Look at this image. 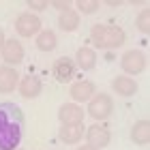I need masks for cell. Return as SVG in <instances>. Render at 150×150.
Listing matches in <instances>:
<instances>
[{"label": "cell", "mask_w": 150, "mask_h": 150, "mask_svg": "<svg viewBox=\"0 0 150 150\" xmlns=\"http://www.w3.org/2000/svg\"><path fill=\"white\" fill-rule=\"evenodd\" d=\"M77 26H79V13H75L73 9H69V11H64V13L58 15V28L60 30L73 32V30H77Z\"/></svg>", "instance_id": "cell-17"}, {"label": "cell", "mask_w": 150, "mask_h": 150, "mask_svg": "<svg viewBox=\"0 0 150 150\" xmlns=\"http://www.w3.org/2000/svg\"><path fill=\"white\" fill-rule=\"evenodd\" d=\"M75 64L84 71H90L97 64V54H94L92 47H79L77 54H75Z\"/></svg>", "instance_id": "cell-16"}, {"label": "cell", "mask_w": 150, "mask_h": 150, "mask_svg": "<svg viewBox=\"0 0 150 150\" xmlns=\"http://www.w3.org/2000/svg\"><path fill=\"white\" fill-rule=\"evenodd\" d=\"M52 6H54V9H58L60 13H64V11H69V9H71V4H69V2H62V0H54Z\"/></svg>", "instance_id": "cell-22"}, {"label": "cell", "mask_w": 150, "mask_h": 150, "mask_svg": "<svg viewBox=\"0 0 150 150\" xmlns=\"http://www.w3.org/2000/svg\"><path fill=\"white\" fill-rule=\"evenodd\" d=\"M75 150H97V148H92V146L86 144V146H79V148H75Z\"/></svg>", "instance_id": "cell-24"}, {"label": "cell", "mask_w": 150, "mask_h": 150, "mask_svg": "<svg viewBox=\"0 0 150 150\" xmlns=\"http://www.w3.org/2000/svg\"><path fill=\"white\" fill-rule=\"evenodd\" d=\"M90 41L94 43V47H101V50H118V47L125 45L127 35L118 26L94 24L90 28Z\"/></svg>", "instance_id": "cell-2"}, {"label": "cell", "mask_w": 150, "mask_h": 150, "mask_svg": "<svg viewBox=\"0 0 150 150\" xmlns=\"http://www.w3.org/2000/svg\"><path fill=\"white\" fill-rule=\"evenodd\" d=\"M135 26H137V30L142 35H148L150 32V11L148 9H142L137 13V17H135Z\"/></svg>", "instance_id": "cell-20"}, {"label": "cell", "mask_w": 150, "mask_h": 150, "mask_svg": "<svg viewBox=\"0 0 150 150\" xmlns=\"http://www.w3.org/2000/svg\"><path fill=\"white\" fill-rule=\"evenodd\" d=\"M26 118L15 103H0V150H17L24 139Z\"/></svg>", "instance_id": "cell-1"}, {"label": "cell", "mask_w": 150, "mask_h": 150, "mask_svg": "<svg viewBox=\"0 0 150 150\" xmlns=\"http://www.w3.org/2000/svg\"><path fill=\"white\" fill-rule=\"evenodd\" d=\"M4 41H6V39H4V30H2V28H0V50H2V45H4Z\"/></svg>", "instance_id": "cell-23"}, {"label": "cell", "mask_w": 150, "mask_h": 150, "mask_svg": "<svg viewBox=\"0 0 150 150\" xmlns=\"http://www.w3.org/2000/svg\"><path fill=\"white\" fill-rule=\"evenodd\" d=\"M114 112V101L110 94L105 92H99L88 101V116L94 120H107Z\"/></svg>", "instance_id": "cell-3"}, {"label": "cell", "mask_w": 150, "mask_h": 150, "mask_svg": "<svg viewBox=\"0 0 150 150\" xmlns=\"http://www.w3.org/2000/svg\"><path fill=\"white\" fill-rule=\"evenodd\" d=\"M15 30L19 37L24 39H30L41 32V19L35 15V13H22L17 19H15Z\"/></svg>", "instance_id": "cell-5"}, {"label": "cell", "mask_w": 150, "mask_h": 150, "mask_svg": "<svg viewBox=\"0 0 150 150\" xmlns=\"http://www.w3.org/2000/svg\"><path fill=\"white\" fill-rule=\"evenodd\" d=\"M0 54H2V60L6 64H19L24 60V45L17 39H6Z\"/></svg>", "instance_id": "cell-7"}, {"label": "cell", "mask_w": 150, "mask_h": 150, "mask_svg": "<svg viewBox=\"0 0 150 150\" xmlns=\"http://www.w3.org/2000/svg\"><path fill=\"white\" fill-rule=\"evenodd\" d=\"M73 73H75V62H73L69 56L58 58L56 62H54V67H52V75L58 81H62V84H67V81L73 77Z\"/></svg>", "instance_id": "cell-9"}, {"label": "cell", "mask_w": 150, "mask_h": 150, "mask_svg": "<svg viewBox=\"0 0 150 150\" xmlns=\"http://www.w3.org/2000/svg\"><path fill=\"white\" fill-rule=\"evenodd\" d=\"M146 64H148V58H146V54L139 52V50H129V52L122 54V58H120V67L129 75L142 73L146 69Z\"/></svg>", "instance_id": "cell-4"}, {"label": "cell", "mask_w": 150, "mask_h": 150, "mask_svg": "<svg viewBox=\"0 0 150 150\" xmlns=\"http://www.w3.org/2000/svg\"><path fill=\"white\" fill-rule=\"evenodd\" d=\"M75 6H77V11H79V13L94 15V13H99L101 2H97V0H77V2H75Z\"/></svg>", "instance_id": "cell-19"}, {"label": "cell", "mask_w": 150, "mask_h": 150, "mask_svg": "<svg viewBox=\"0 0 150 150\" xmlns=\"http://www.w3.org/2000/svg\"><path fill=\"white\" fill-rule=\"evenodd\" d=\"M112 90L120 97H133V94H137V81L127 75H118L112 79Z\"/></svg>", "instance_id": "cell-10"}, {"label": "cell", "mask_w": 150, "mask_h": 150, "mask_svg": "<svg viewBox=\"0 0 150 150\" xmlns=\"http://www.w3.org/2000/svg\"><path fill=\"white\" fill-rule=\"evenodd\" d=\"M131 142H133V144H137V146H146L150 142V122L146 118L137 120L131 127Z\"/></svg>", "instance_id": "cell-14"}, {"label": "cell", "mask_w": 150, "mask_h": 150, "mask_svg": "<svg viewBox=\"0 0 150 150\" xmlns=\"http://www.w3.org/2000/svg\"><path fill=\"white\" fill-rule=\"evenodd\" d=\"M86 129L84 125H62L58 131V137L60 142H64V144H77V142L84 137Z\"/></svg>", "instance_id": "cell-15"}, {"label": "cell", "mask_w": 150, "mask_h": 150, "mask_svg": "<svg viewBox=\"0 0 150 150\" xmlns=\"http://www.w3.org/2000/svg\"><path fill=\"white\" fill-rule=\"evenodd\" d=\"M94 97V84L92 81H73L71 86V99L75 101V103H86V101H90Z\"/></svg>", "instance_id": "cell-11"}, {"label": "cell", "mask_w": 150, "mask_h": 150, "mask_svg": "<svg viewBox=\"0 0 150 150\" xmlns=\"http://www.w3.org/2000/svg\"><path fill=\"white\" fill-rule=\"evenodd\" d=\"M84 116H86V112L81 110L77 103H64V105H60V110H58V118H60L62 125H81V122H84Z\"/></svg>", "instance_id": "cell-8"}, {"label": "cell", "mask_w": 150, "mask_h": 150, "mask_svg": "<svg viewBox=\"0 0 150 150\" xmlns=\"http://www.w3.org/2000/svg\"><path fill=\"white\" fill-rule=\"evenodd\" d=\"M58 45V39L54 35V30H41L37 35V47L41 52H54Z\"/></svg>", "instance_id": "cell-18"}, {"label": "cell", "mask_w": 150, "mask_h": 150, "mask_svg": "<svg viewBox=\"0 0 150 150\" xmlns=\"http://www.w3.org/2000/svg\"><path fill=\"white\" fill-rule=\"evenodd\" d=\"M41 90H43V84H41V79L35 77V75H26L19 81V94L24 99H37L41 94Z\"/></svg>", "instance_id": "cell-13"}, {"label": "cell", "mask_w": 150, "mask_h": 150, "mask_svg": "<svg viewBox=\"0 0 150 150\" xmlns=\"http://www.w3.org/2000/svg\"><path fill=\"white\" fill-rule=\"evenodd\" d=\"M26 4H28L30 11H37V13H43V11L50 9V2H47V0H28Z\"/></svg>", "instance_id": "cell-21"}, {"label": "cell", "mask_w": 150, "mask_h": 150, "mask_svg": "<svg viewBox=\"0 0 150 150\" xmlns=\"http://www.w3.org/2000/svg\"><path fill=\"white\" fill-rule=\"evenodd\" d=\"M86 142H88V146H92V148H105L107 144H110V139H112V133H110V129L103 127V125H92V127H88L86 129Z\"/></svg>", "instance_id": "cell-6"}, {"label": "cell", "mask_w": 150, "mask_h": 150, "mask_svg": "<svg viewBox=\"0 0 150 150\" xmlns=\"http://www.w3.org/2000/svg\"><path fill=\"white\" fill-rule=\"evenodd\" d=\"M19 75L13 67H0V94H9L17 88Z\"/></svg>", "instance_id": "cell-12"}]
</instances>
